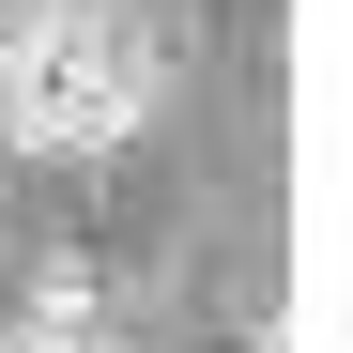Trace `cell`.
<instances>
[{"label": "cell", "instance_id": "cell-3", "mask_svg": "<svg viewBox=\"0 0 353 353\" xmlns=\"http://www.w3.org/2000/svg\"><path fill=\"white\" fill-rule=\"evenodd\" d=\"M0 353H92V323H16Z\"/></svg>", "mask_w": 353, "mask_h": 353}, {"label": "cell", "instance_id": "cell-1", "mask_svg": "<svg viewBox=\"0 0 353 353\" xmlns=\"http://www.w3.org/2000/svg\"><path fill=\"white\" fill-rule=\"evenodd\" d=\"M154 123V46L92 0H31L0 31V154H123Z\"/></svg>", "mask_w": 353, "mask_h": 353}, {"label": "cell", "instance_id": "cell-4", "mask_svg": "<svg viewBox=\"0 0 353 353\" xmlns=\"http://www.w3.org/2000/svg\"><path fill=\"white\" fill-rule=\"evenodd\" d=\"M246 353H276V338H246Z\"/></svg>", "mask_w": 353, "mask_h": 353}, {"label": "cell", "instance_id": "cell-2", "mask_svg": "<svg viewBox=\"0 0 353 353\" xmlns=\"http://www.w3.org/2000/svg\"><path fill=\"white\" fill-rule=\"evenodd\" d=\"M92 307H108V276H92L77 246H46V261H31V323H92Z\"/></svg>", "mask_w": 353, "mask_h": 353}]
</instances>
